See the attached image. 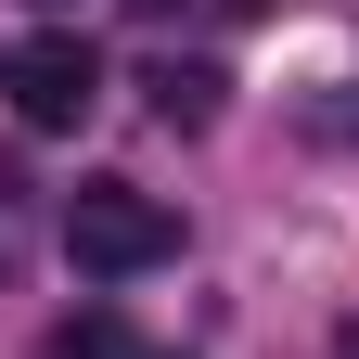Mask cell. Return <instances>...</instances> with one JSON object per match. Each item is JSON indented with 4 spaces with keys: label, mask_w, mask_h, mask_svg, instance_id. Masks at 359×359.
<instances>
[{
    "label": "cell",
    "mask_w": 359,
    "mask_h": 359,
    "mask_svg": "<svg viewBox=\"0 0 359 359\" xmlns=\"http://www.w3.org/2000/svg\"><path fill=\"white\" fill-rule=\"evenodd\" d=\"M65 257L103 269V283H142V269L180 257V205L142 193V180H77L65 193Z\"/></svg>",
    "instance_id": "obj_1"
},
{
    "label": "cell",
    "mask_w": 359,
    "mask_h": 359,
    "mask_svg": "<svg viewBox=\"0 0 359 359\" xmlns=\"http://www.w3.org/2000/svg\"><path fill=\"white\" fill-rule=\"evenodd\" d=\"M0 90H13L26 128H77L90 103H103V52H90L77 26H39L26 52H0Z\"/></svg>",
    "instance_id": "obj_2"
},
{
    "label": "cell",
    "mask_w": 359,
    "mask_h": 359,
    "mask_svg": "<svg viewBox=\"0 0 359 359\" xmlns=\"http://www.w3.org/2000/svg\"><path fill=\"white\" fill-rule=\"evenodd\" d=\"M218 90H231L218 65H154V116L167 128H218Z\"/></svg>",
    "instance_id": "obj_3"
},
{
    "label": "cell",
    "mask_w": 359,
    "mask_h": 359,
    "mask_svg": "<svg viewBox=\"0 0 359 359\" xmlns=\"http://www.w3.org/2000/svg\"><path fill=\"white\" fill-rule=\"evenodd\" d=\"M52 359H128V346H116L103 321H65V334H52Z\"/></svg>",
    "instance_id": "obj_4"
},
{
    "label": "cell",
    "mask_w": 359,
    "mask_h": 359,
    "mask_svg": "<svg viewBox=\"0 0 359 359\" xmlns=\"http://www.w3.org/2000/svg\"><path fill=\"white\" fill-rule=\"evenodd\" d=\"M308 128H321V142H359V103H321V116H308Z\"/></svg>",
    "instance_id": "obj_5"
},
{
    "label": "cell",
    "mask_w": 359,
    "mask_h": 359,
    "mask_svg": "<svg viewBox=\"0 0 359 359\" xmlns=\"http://www.w3.org/2000/svg\"><path fill=\"white\" fill-rule=\"evenodd\" d=\"M346 359H359V321H346Z\"/></svg>",
    "instance_id": "obj_6"
},
{
    "label": "cell",
    "mask_w": 359,
    "mask_h": 359,
    "mask_svg": "<svg viewBox=\"0 0 359 359\" xmlns=\"http://www.w3.org/2000/svg\"><path fill=\"white\" fill-rule=\"evenodd\" d=\"M39 13H65V0H39Z\"/></svg>",
    "instance_id": "obj_7"
}]
</instances>
